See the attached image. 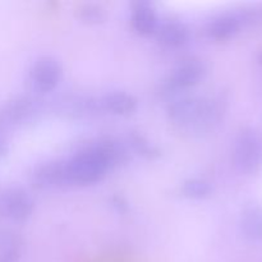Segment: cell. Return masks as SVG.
I'll list each match as a JSON object with an SVG mask.
<instances>
[{
	"instance_id": "obj_17",
	"label": "cell",
	"mask_w": 262,
	"mask_h": 262,
	"mask_svg": "<svg viewBox=\"0 0 262 262\" xmlns=\"http://www.w3.org/2000/svg\"><path fill=\"white\" fill-rule=\"evenodd\" d=\"M181 191L191 200H205L211 196L212 184L204 178H188L182 183Z\"/></svg>"
},
{
	"instance_id": "obj_2",
	"label": "cell",
	"mask_w": 262,
	"mask_h": 262,
	"mask_svg": "<svg viewBox=\"0 0 262 262\" xmlns=\"http://www.w3.org/2000/svg\"><path fill=\"white\" fill-rule=\"evenodd\" d=\"M66 169L69 183L89 186L101 182L112 166L91 142L66 160Z\"/></svg>"
},
{
	"instance_id": "obj_1",
	"label": "cell",
	"mask_w": 262,
	"mask_h": 262,
	"mask_svg": "<svg viewBox=\"0 0 262 262\" xmlns=\"http://www.w3.org/2000/svg\"><path fill=\"white\" fill-rule=\"evenodd\" d=\"M220 106L216 100L197 95H183L168 106V115L174 124L189 132H205L220 118Z\"/></svg>"
},
{
	"instance_id": "obj_12",
	"label": "cell",
	"mask_w": 262,
	"mask_h": 262,
	"mask_svg": "<svg viewBox=\"0 0 262 262\" xmlns=\"http://www.w3.org/2000/svg\"><path fill=\"white\" fill-rule=\"evenodd\" d=\"M92 145L102 154L107 163L110 164L112 169L125 164L129 159V151L125 143H122L114 137H100L92 141Z\"/></svg>"
},
{
	"instance_id": "obj_10",
	"label": "cell",
	"mask_w": 262,
	"mask_h": 262,
	"mask_svg": "<svg viewBox=\"0 0 262 262\" xmlns=\"http://www.w3.org/2000/svg\"><path fill=\"white\" fill-rule=\"evenodd\" d=\"M155 35L159 42L169 49L183 48L191 37L186 23L178 19H165L160 22Z\"/></svg>"
},
{
	"instance_id": "obj_18",
	"label": "cell",
	"mask_w": 262,
	"mask_h": 262,
	"mask_svg": "<svg viewBox=\"0 0 262 262\" xmlns=\"http://www.w3.org/2000/svg\"><path fill=\"white\" fill-rule=\"evenodd\" d=\"M78 15L83 22L86 23H100L105 18V9L99 4H83L79 7Z\"/></svg>"
},
{
	"instance_id": "obj_6",
	"label": "cell",
	"mask_w": 262,
	"mask_h": 262,
	"mask_svg": "<svg viewBox=\"0 0 262 262\" xmlns=\"http://www.w3.org/2000/svg\"><path fill=\"white\" fill-rule=\"evenodd\" d=\"M206 74V66L200 59H187L173 69L164 87L168 92H183L197 86Z\"/></svg>"
},
{
	"instance_id": "obj_9",
	"label": "cell",
	"mask_w": 262,
	"mask_h": 262,
	"mask_svg": "<svg viewBox=\"0 0 262 262\" xmlns=\"http://www.w3.org/2000/svg\"><path fill=\"white\" fill-rule=\"evenodd\" d=\"M132 27L138 35L150 36L156 32L159 26V17L155 5L151 2L140 0L132 4L130 10Z\"/></svg>"
},
{
	"instance_id": "obj_14",
	"label": "cell",
	"mask_w": 262,
	"mask_h": 262,
	"mask_svg": "<svg viewBox=\"0 0 262 262\" xmlns=\"http://www.w3.org/2000/svg\"><path fill=\"white\" fill-rule=\"evenodd\" d=\"M125 146L129 147L137 155L148 159V160H154V159L160 156V150H159L158 146L151 142L142 133L136 132V130H130L128 133L127 140H125Z\"/></svg>"
},
{
	"instance_id": "obj_15",
	"label": "cell",
	"mask_w": 262,
	"mask_h": 262,
	"mask_svg": "<svg viewBox=\"0 0 262 262\" xmlns=\"http://www.w3.org/2000/svg\"><path fill=\"white\" fill-rule=\"evenodd\" d=\"M241 227L243 233L250 239H262V207L252 206L245 210L241 219Z\"/></svg>"
},
{
	"instance_id": "obj_13",
	"label": "cell",
	"mask_w": 262,
	"mask_h": 262,
	"mask_svg": "<svg viewBox=\"0 0 262 262\" xmlns=\"http://www.w3.org/2000/svg\"><path fill=\"white\" fill-rule=\"evenodd\" d=\"M38 112V105L35 100L28 97H19L7 105L4 115L9 122L22 123L31 119Z\"/></svg>"
},
{
	"instance_id": "obj_7",
	"label": "cell",
	"mask_w": 262,
	"mask_h": 262,
	"mask_svg": "<svg viewBox=\"0 0 262 262\" xmlns=\"http://www.w3.org/2000/svg\"><path fill=\"white\" fill-rule=\"evenodd\" d=\"M250 18L248 14L224 13L210 19L205 26V35L214 41H225L235 35L242 25Z\"/></svg>"
},
{
	"instance_id": "obj_11",
	"label": "cell",
	"mask_w": 262,
	"mask_h": 262,
	"mask_svg": "<svg viewBox=\"0 0 262 262\" xmlns=\"http://www.w3.org/2000/svg\"><path fill=\"white\" fill-rule=\"evenodd\" d=\"M100 109L118 117H127L137 110V100L125 91H110L99 99Z\"/></svg>"
},
{
	"instance_id": "obj_19",
	"label": "cell",
	"mask_w": 262,
	"mask_h": 262,
	"mask_svg": "<svg viewBox=\"0 0 262 262\" xmlns=\"http://www.w3.org/2000/svg\"><path fill=\"white\" fill-rule=\"evenodd\" d=\"M112 204H113V206L115 207V209H118V211H119V212L127 211V209H128L127 202H125L124 200L122 199V197H114V199L112 200Z\"/></svg>"
},
{
	"instance_id": "obj_5",
	"label": "cell",
	"mask_w": 262,
	"mask_h": 262,
	"mask_svg": "<svg viewBox=\"0 0 262 262\" xmlns=\"http://www.w3.org/2000/svg\"><path fill=\"white\" fill-rule=\"evenodd\" d=\"M35 210L32 197L19 187L0 189V216L14 222H26Z\"/></svg>"
},
{
	"instance_id": "obj_3",
	"label": "cell",
	"mask_w": 262,
	"mask_h": 262,
	"mask_svg": "<svg viewBox=\"0 0 262 262\" xmlns=\"http://www.w3.org/2000/svg\"><path fill=\"white\" fill-rule=\"evenodd\" d=\"M233 160L242 173L255 174L262 166V137L252 128H245L237 136Z\"/></svg>"
},
{
	"instance_id": "obj_16",
	"label": "cell",
	"mask_w": 262,
	"mask_h": 262,
	"mask_svg": "<svg viewBox=\"0 0 262 262\" xmlns=\"http://www.w3.org/2000/svg\"><path fill=\"white\" fill-rule=\"evenodd\" d=\"M20 252V238L12 232H0V262H17Z\"/></svg>"
},
{
	"instance_id": "obj_4",
	"label": "cell",
	"mask_w": 262,
	"mask_h": 262,
	"mask_svg": "<svg viewBox=\"0 0 262 262\" xmlns=\"http://www.w3.org/2000/svg\"><path fill=\"white\" fill-rule=\"evenodd\" d=\"M63 77L61 64L53 56H41L30 68L28 78L35 91L46 94L58 87Z\"/></svg>"
},
{
	"instance_id": "obj_8",
	"label": "cell",
	"mask_w": 262,
	"mask_h": 262,
	"mask_svg": "<svg viewBox=\"0 0 262 262\" xmlns=\"http://www.w3.org/2000/svg\"><path fill=\"white\" fill-rule=\"evenodd\" d=\"M32 183L36 188L55 189L69 186L66 160L49 161L37 166L32 174Z\"/></svg>"
}]
</instances>
